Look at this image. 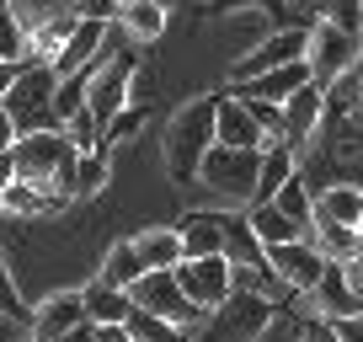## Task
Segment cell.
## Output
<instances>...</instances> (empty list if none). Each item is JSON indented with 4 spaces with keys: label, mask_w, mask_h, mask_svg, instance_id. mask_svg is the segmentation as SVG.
<instances>
[{
    "label": "cell",
    "mask_w": 363,
    "mask_h": 342,
    "mask_svg": "<svg viewBox=\"0 0 363 342\" xmlns=\"http://www.w3.org/2000/svg\"><path fill=\"white\" fill-rule=\"evenodd\" d=\"M11 171L22 182L54 187V193L69 198V182H75V145L65 139V128H38V134H16L11 139Z\"/></svg>",
    "instance_id": "cell-1"
},
{
    "label": "cell",
    "mask_w": 363,
    "mask_h": 342,
    "mask_svg": "<svg viewBox=\"0 0 363 342\" xmlns=\"http://www.w3.org/2000/svg\"><path fill=\"white\" fill-rule=\"evenodd\" d=\"M214 145V96L187 102L166 128V171L171 182H198V160Z\"/></svg>",
    "instance_id": "cell-2"
},
{
    "label": "cell",
    "mask_w": 363,
    "mask_h": 342,
    "mask_svg": "<svg viewBox=\"0 0 363 342\" xmlns=\"http://www.w3.org/2000/svg\"><path fill=\"white\" fill-rule=\"evenodd\" d=\"M54 70L43 65V59H27L22 65V75L11 80V92L0 96V113L11 118V128L16 134H38V128H59L54 123V113H48V107H54Z\"/></svg>",
    "instance_id": "cell-3"
},
{
    "label": "cell",
    "mask_w": 363,
    "mask_h": 342,
    "mask_svg": "<svg viewBox=\"0 0 363 342\" xmlns=\"http://www.w3.org/2000/svg\"><path fill=\"white\" fill-rule=\"evenodd\" d=\"M134 75H139V48H134V43L113 48L102 65L91 70V86H86V118L96 123V134H102V128L128 107V86H134Z\"/></svg>",
    "instance_id": "cell-4"
},
{
    "label": "cell",
    "mask_w": 363,
    "mask_h": 342,
    "mask_svg": "<svg viewBox=\"0 0 363 342\" xmlns=\"http://www.w3.org/2000/svg\"><path fill=\"white\" fill-rule=\"evenodd\" d=\"M272 316H278V305H267V299H257V294H235V289H230V294L203 316L198 342H262V337H267V326H272Z\"/></svg>",
    "instance_id": "cell-5"
},
{
    "label": "cell",
    "mask_w": 363,
    "mask_h": 342,
    "mask_svg": "<svg viewBox=\"0 0 363 342\" xmlns=\"http://www.w3.org/2000/svg\"><path fill=\"white\" fill-rule=\"evenodd\" d=\"M198 182H203L208 193H219L225 204H251V187H257V150L208 145V155L198 160Z\"/></svg>",
    "instance_id": "cell-6"
},
{
    "label": "cell",
    "mask_w": 363,
    "mask_h": 342,
    "mask_svg": "<svg viewBox=\"0 0 363 342\" xmlns=\"http://www.w3.org/2000/svg\"><path fill=\"white\" fill-rule=\"evenodd\" d=\"M128 305L134 310H145V316H160V321H171V326H198V321L208 316V310H198L193 299L177 289V278H171V267L166 273H139L134 278V289H128Z\"/></svg>",
    "instance_id": "cell-7"
},
{
    "label": "cell",
    "mask_w": 363,
    "mask_h": 342,
    "mask_svg": "<svg viewBox=\"0 0 363 342\" xmlns=\"http://www.w3.org/2000/svg\"><path fill=\"white\" fill-rule=\"evenodd\" d=\"M262 263L272 267V278L289 289V294H310L315 278L326 273V257H320L310 241H284V246H262Z\"/></svg>",
    "instance_id": "cell-8"
},
{
    "label": "cell",
    "mask_w": 363,
    "mask_h": 342,
    "mask_svg": "<svg viewBox=\"0 0 363 342\" xmlns=\"http://www.w3.org/2000/svg\"><path fill=\"white\" fill-rule=\"evenodd\" d=\"M171 278H177V289L193 299L198 310H214L219 299L230 294V263L225 257H182V263L171 267Z\"/></svg>",
    "instance_id": "cell-9"
},
{
    "label": "cell",
    "mask_w": 363,
    "mask_h": 342,
    "mask_svg": "<svg viewBox=\"0 0 363 342\" xmlns=\"http://www.w3.org/2000/svg\"><path fill=\"white\" fill-rule=\"evenodd\" d=\"M358 65V43L352 38H342L337 27L315 22V33H310L305 43V70H310V86H331V80L342 75V70Z\"/></svg>",
    "instance_id": "cell-10"
},
{
    "label": "cell",
    "mask_w": 363,
    "mask_h": 342,
    "mask_svg": "<svg viewBox=\"0 0 363 342\" xmlns=\"http://www.w3.org/2000/svg\"><path fill=\"white\" fill-rule=\"evenodd\" d=\"M315 128H320V86H310V80H305L299 92H289L284 102H278V139L299 155Z\"/></svg>",
    "instance_id": "cell-11"
},
{
    "label": "cell",
    "mask_w": 363,
    "mask_h": 342,
    "mask_svg": "<svg viewBox=\"0 0 363 342\" xmlns=\"http://www.w3.org/2000/svg\"><path fill=\"white\" fill-rule=\"evenodd\" d=\"M305 43H310V33L305 27H289V33H272L267 43H257L246 59H240L230 75H235V86L240 80H251V75H267V70H284V65H299L305 59Z\"/></svg>",
    "instance_id": "cell-12"
},
{
    "label": "cell",
    "mask_w": 363,
    "mask_h": 342,
    "mask_svg": "<svg viewBox=\"0 0 363 342\" xmlns=\"http://www.w3.org/2000/svg\"><path fill=\"white\" fill-rule=\"evenodd\" d=\"M214 145H225V150H262L267 145L262 128L246 118L240 96H214Z\"/></svg>",
    "instance_id": "cell-13"
},
{
    "label": "cell",
    "mask_w": 363,
    "mask_h": 342,
    "mask_svg": "<svg viewBox=\"0 0 363 342\" xmlns=\"http://www.w3.org/2000/svg\"><path fill=\"white\" fill-rule=\"evenodd\" d=\"M11 16L27 27H38L43 16H96V22H107L113 16V0H11Z\"/></svg>",
    "instance_id": "cell-14"
},
{
    "label": "cell",
    "mask_w": 363,
    "mask_h": 342,
    "mask_svg": "<svg viewBox=\"0 0 363 342\" xmlns=\"http://www.w3.org/2000/svg\"><path fill=\"white\" fill-rule=\"evenodd\" d=\"M310 219H326V225L358 230V219H363V187H352V182H331V187H320L315 204H310Z\"/></svg>",
    "instance_id": "cell-15"
},
{
    "label": "cell",
    "mask_w": 363,
    "mask_h": 342,
    "mask_svg": "<svg viewBox=\"0 0 363 342\" xmlns=\"http://www.w3.org/2000/svg\"><path fill=\"white\" fill-rule=\"evenodd\" d=\"M75 321H86V310H80V289H65V294L43 299V305L33 310V337L38 342H59Z\"/></svg>",
    "instance_id": "cell-16"
},
{
    "label": "cell",
    "mask_w": 363,
    "mask_h": 342,
    "mask_svg": "<svg viewBox=\"0 0 363 342\" xmlns=\"http://www.w3.org/2000/svg\"><path fill=\"white\" fill-rule=\"evenodd\" d=\"M310 294H315V305L326 310L320 321H347V316H363V294H352V289H347V278H342V267H337V263H326V273L315 278V289H310Z\"/></svg>",
    "instance_id": "cell-17"
},
{
    "label": "cell",
    "mask_w": 363,
    "mask_h": 342,
    "mask_svg": "<svg viewBox=\"0 0 363 342\" xmlns=\"http://www.w3.org/2000/svg\"><path fill=\"white\" fill-rule=\"evenodd\" d=\"M118 33L128 38V43H155L160 33H166V11L160 6H150V0H118Z\"/></svg>",
    "instance_id": "cell-18"
},
{
    "label": "cell",
    "mask_w": 363,
    "mask_h": 342,
    "mask_svg": "<svg viewBox=\"0 0 363 342\" xmlns=\"http://www.w3.org/2000/svg\"><path fill=\"white\" fill-rule=\"evenodd\" d=\"M80 310H86L91 326H123L134 305H128L123 289H107V284H96V278H91V284L80 289Z\"/></svg>",
    "instance_id": "cell-19"
},
{
    "label": "cell",
    "mask_w": 363,
    "mask_h": 342,
    "mask_svg": "<svg viewBox=\"0 0 363 342\" xmlns=\"http://www.w3.org/2000/svg\"><path fill=\"white\" fill-rule=\"evenodd\" d=\"M310 80V70H305V59L299 65H284V70H267V75H251V80H240V96H257V102H284L289 92H299Z\"/></svg>",
    "instance_id": "cell-20"
},
{
    "label": "cell",
    "mask_w": 363,
    "mask_h": 342,
    "mask_svg": "<svg viewBox=\"0 0 363 342\" xmlns=\"http://www.w3.org/2000/svg\"><path fill=\"white\" fill-rule=\"evenodd\" d=\"M128 246H134V257L145 263V273H166V267L182 263V241H177V230H145V236H134Z\"/></svg>",
    "instance_id": "cell-21"
},
{
    "label": "cell",
    "mask_w": 363,
    "mask_h": 342,
    "mask_svg": "<svg viewBox=\"0 0 363 342\" xmlns=\"http://www.w3.org/2000/svg\"><path fill=\"white\" fill-rule=\"evenodd\" d=\"M182 257H219V241H225V219L219 214H193L177 230Z\"/></svg>",
    "instance_id": "cell-22"
},
{
    "label": "cell",
    "mask_w": 363,
    "mask_h": 342,
    "mask_svg": "<svg viewBox=\"0 0 363 342\" xmlns=\"http://www.w3.org/2000/svg\"><path fill=\"white\" fill-rule=\"evenodd\" d=\"M59 204H65V193L22 182V177H11V187L0 193V209H6V214H48V209H59Z\"/></svg>",
    "instance_id": "cell-23"
},
{
    "label": "cell",
    "mask_w": 363,
    "mask_h": 342,
    "mask_svg": "<svg viewBox=\"0 0 363 342\" xmlns=\"http://www.w3.org/2000/svg\"><path fill=\"white\" fill-rule=\"evenodd\" d=\"M219 219H225L219 257H225L230 267H257V263H262V246H257V236L246 230V214H219Z\"/></svg>",
    "instance_id": "cell-24"
},
{
    "label": "cell",
    "mask_w": 363,
    "mask_h": 342,
    "mask_svg": "<svg viewBox=\"0 0 363 342\" xmlns=\"http://www.w3.org/2000/svg\"><path fill=\"white\" fill-rule=\"evenodd\" d=\"M267 204H272V209H278V214L289 219V225L299 230V241H310V187L299 182V177H289V182L278 187V193H272Z\"/></svg>",
    "instance_id": "cell-25"
},
{
    "label": "cell",
    "mask_w": 363,
    "mask_h": 342,
    "mask_svg": "<svg viewBox=\"0 0 363 342\" xmlns=\"http://www.w3.org/2000/svg\"><path fill=\"white\" fill-rule=\"evenodd\" d=\"M139 273H145V263L134 257V246H128V241H118V246L102 257V273H96V284H107V289H123V294H128Z\"/></svg>",
    "instance_id": "cell-26"
},
{
    "label": "cell",
    "mask_w": 363,
    "mask_h": 342,
    "mask_svg": "<svg viewBox=\"0 0 363 342\" xmlns=\"http://www.w3.org/2000/svg\"><path fill=\"white\" fill-rule=\"evenodd\" d=\"M246 230L257 236V246H284V241H299V230L289 225L284 214L272 204H251V214H246Z\"/></svg>",
    "instance_id": "cell-27"
},
{
    "label": "cell",
    "mask_w": 363,
    "mask_h": 342,
    "mask_svg": "<svg viewBox=\"0 0 363 342\" xmlns=\"http://www.w3.org/2000/svg\"><path fill=\"white\" fill-rule=\"evenodd\" d=\"M107 187V145L86 150V155H75V182H69V193L91 198V193H102Z\"/></svg>",
    "instance_id": "cell-28"
},
{
    "label": "cell",
    "mask_w": 363,
    "mask_h": 342,
    "mask_svg": "<svg viewBox=\"0 0 363 342\" xmlns=\"http://www.w3.org/2000/svg\"><path fill=\"white\" fill-rule=\"evenodd\" d=\"M86 86H91V70H80V75H65L54 86V107H48V113H54V123L65 128V118H75L80 107H86Z\"/></svg>",
    "instance_id": "cell-29"
},
{
    "label": "cell",
    "mask_w": 363,
    "mask_h": 342,
    "mask_svg": "<svg viewBox=\"0 0 363 342\" xmlns=\"http://www.w3.org/2000/svg\"><path fill=\"white\" fill-rule=\"evenodd\" d=\"M320 22L358 43L363 38V0H320Z\"/></svg>",
    "instance_id": "cell-30"
},
{
    "label": "cell",
    "mask_w": 363,
    "mask_h": 342,
    "mask_svg": "<svg viewBox=\"0 0 363 342\" xmlns=\"http://www.w3.org/2000/svg\"><path fill=\"white\" fill-rule=\"evenodd\" d=\"M123 331H128V342H182V331L171 326V321H160V316H145V310H128Z\"/></svg>",
    "instance_id": "cell-31"
},
{
    "label": "cell",
    "mask_w": 363,
    "mask_h": 342,
    "mask_svg": "<svg viewBox=\"0 0 363 342\" xmlns=\"http://www.w3.org/2000/svg\"><path fill=\"white\" fill-rule=\"evenodd\" d=\"M0 59H27V33L11 16V0H0Z\"/></svg>",
    "instance_id": "cell-32"
},
{
    "label": "cell",
    "mask_w": 363,
    "mask_h": 342,
    "mask_svg": "<svg viewBox=\"0 0 363 342\" xmlns=\"http://www.w3.org/2000/svg\"><path fill=\"white\" fill-rule=\"evenodd\" d=\"M139 123H145V102H139V107H134V102H128V107H123V113H118V118H113V123H107V128H102V145H107V150H113V145H118V139H128V134H134V128H139Z\"/></svg>",
    "instance_id": "cell-33"
},
{
    "label": "cell",
    "mask_w": 363,
    "mask_h": 342,
    "mask_svg": "<svg viewBox=\"0 0 363 342\" xmlns=\"http://www.w3.org/2000/svg\"><path fill=\"white\" fill-rule=\"evenodd\" d=\"M326 326H331V337H337V342H363V321H358V316H347V321H326Z\"/></svg>",
    "instance_id": "cell-34"
},
{
    "label": "cell",
    "mask_w": 363,
    "mask_h": 342,
    "mask_svg": "<svg viewBox=\"0 0 363 342\" xmlns=\"http://www.w3.org/2000/svg\"><path fill=\"white\" fill-rule=\"evenodd\" d=\"M22 65H27V59H0V96L11 92V80L22 75Z\"/></svg>",
    "instance_id": "cell-35"
},
{
    "label": "cell",
    "mask_w": 363,
    "mask_h": 342,
    "mask_svg": "<svg viewBox=\"0 0 363 342\" xmlns=\"http://www.w3.org/2000/svg\"><path fill=\"white\" fill-rule=\"evenodd\" d=\"M299 337H305V342H337L326 321H305V326H299Z\"/></svg>",
    "instance_id": "cell-36"
},
{
    "label": "cell",
    "mask_w": 363,
    "mask_h": 342,
    "mask_svg": "<svg viewBox=\"0 0 363 342\" xmlns=\"http://www.w3.org/2000/svg\"><path fill=\"white\" fill-rule=\"evenodd\" d=\"M59 342H91V321H75V326H69Z\"/></svg>",
    "instance_id": "cell-37"
},
{
    "label": "cell",
    "mask_w": 363,
    "mask_h": 342,
    "mask_svg": "<svg viewBox=\"0 0 363 342\" xmlns=\"http://www.w3.org/2000/svg\"><path fill=\"white\" fill-rule=\"evenodd\" d=\"M11 139H16V128H11V118L0 113V155H6V150H11Z\"/></svg>",
    "instance_id": "cell-38"
},
{
    "label": "cell",
    "mask_w": 363,
    "mask_h": 342,
    "mask_svg": "<svg viewBox=\"0 0 363 342\" xmlns=\"http://www.w3.org/2000/svg\"><path fill=\"white\" fill-rule=\"evenodd\" d=\"M11 177H16V171H11V155H0V193L11 187Z\"/></svg>",
    "instance_id": "cell-39"
},
{
    "label": "cell",
    "mask_w": 363,
    "mask_h": 342,
    "mask_svg": "<svg viewBox=\"0 0 363 342\" xmlns=\"http://www.w3.org/2000/svg\"><path fill=\"white\" fill-rule=\"evenodd\" d=\"M150 6H160V11H171V0H150Z\"/></svg>",
    "instance_id": "cell-40"
},
{
    "label": "cell",
    "mask_w": 363,
    "mask_h": 342,
    "mask_svg": "<svg viewBox=\"0 0 363 342\" xmlns=\"http://www.w3.org/2000/svg\"><path fill=\"white\" fill-rule=\"evenodd\" d=\"M27 342H38V337H27Z\"/></svg>",
    "instance_id": "cell-41"
}]
</instances>
